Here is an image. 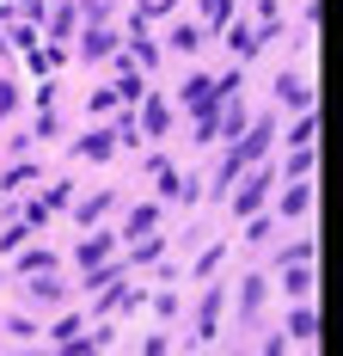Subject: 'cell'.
<instances>
[{
    "label": "cell",
    "instance_id": "52a82bcc",
    "mask_svg": "<svg viewBox=\"0 0 343 356\" xmlns=\"http://www.w3.org/2000/svg\"><path fill=\"white\" fill-rule=\"evenodd\" d=\"M62 295H68V289H62V283H49V277H43V283H31V301H43V307H56Z\"/></svg>",
    "mask_w": 343,
    "mask_h": 356
},
{
    "label": "cell",
    "instance_id": "6da1fadb",
    "mask_svg": "<svg viewBox=\"0 0 343 356\" xmlns=\"http://www.w3.org/2000/svg\"><path fill=\"white\" fill-rule=\"evenodd\" d=\"M264 191H270V172H258V178L240 191V197H233V215H251L258 203H264Z\"/></svg>",
    "mask_w": 343,
    "mask_h": 356
},
{
    "label": "cell",
    "instance_id": "ba28073f",
    "mask_svg": "<svg viewBox=\"0 0 343 356\" xmlns=\"http://www.w3.org/2000/svg\"><path fill=\"white\" fill-rule=\"evenodd\" d=\"M172 49H203V31H196V25H178V31H172Z\"/></svg>",
    "mask_w": 343,
    "mask_h": 356
},
{
    "label": "cell",
    "instance_id": "9c48e42d",
    "mask_svg": "<svg viewBox=\"0 0 343 356\" xmlns=\"http://www.w3.org/2000/svg\"><path fill=\"white\" fill-rule=\"evenodd\" d=\"M227 43H233V49H240V56H251V49H258V43H251V31H245V25H233V31H227Z\"/></svg>",
    "mask_w": 343,
    "mask_h": 356
},
{
    "label": "cell",
    "instance_id": "7a4b0ae2",
    "mask_svg": "<svg viewBox=\"0 0 343 356\" xmlns=\"http://www.w3.org/2000/svg\"><path fill=\"white\" fill-rule=\"evenodd\" d=\"M215 99H221V92H215L208 80H190V86H184V105H190V111H208Z\"/></svg>",
    "mask_w": 343,
    "mask_h": 356
},
{
    "label": "cell",
    "instance_id": "8992f818",
    "mask_svg": "<svg viewBox=\"0 0 343 356\" xmlns=\"http://www.w3.org/2000/svg\"><path fill=\"white\" fill-rule=\"evenodd\" d=\"M258 307H264V283H258V277H251V283H245V295H240V314H245V320H251V314H258Z\"/></svg>",
    "mask_w": 343,
    "mask_h": 356
},
{
    "label": "cell",
    "instance_id": "30bf717a",
    "mask_svg": "<svg viewBox=\"0 0 343 356\" xmlns=\"http://www.w3.org/2000/svg\"><path fill=\"white\" fill-rule=\"evenodd\" d=\"M203 13L208 19H227V0H203Z\"/></svg>",
    "mask_w": 343,
    "mask_h": 356
},
{
    "label": "cell",
    "instance_id": "277c9868",
    "mask_svg": "<svg viewBox=\"0 0 343 356\" xmlns=\"http://www.w3.org/2000/svg\"><path fill=\"white\" fill-rule=\"evenodd\" d=\"M276 99H282V105H307V86H301V80H276Z\"/></svg>",
    "mask_w": 343,
    "mask_h": 356
},
{
    "label": "cell",
    "instance_id": "3957f363",
    "mask_svg": "<svg viewBox=\"0 0 343 356\" xmlns=\"http://www.w3.org/2000/svg\"><path fill=\"white\" fill-rule=\"evenodd\" d=\"M110 142H117L110 129H92V136H86V142L74 147V154H86V160H104V154H110Z\"/></svg>",
    "mask_w": 343,
    "mask_h": 356
},
{
    "label": "cell",
    "instance_id": "5b68a950",
    "mask_svg": "<svg viewBox=\"0 0 343 356\" xmlns=\"http://www.w3.org/2000/svg\"><path fill=\"white\" fill-rule=\"evenodd\" d=\"M307 203H312V191H307V184H294V191L282 197V209H276V215H301V209H307Z\"/></svg>",
    "mask_w": 343,
    "mask_h": 356
}]
</instances>
